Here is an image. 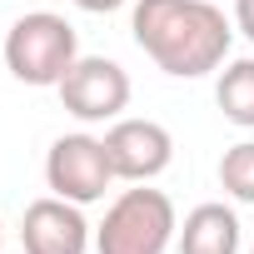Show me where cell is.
Returning a JSON list of instances; mask_svg holds the SVG:
<instances>
[{
	"instance_id": "7",
	"label": "cell",
	"mask_w": 254,
	"mask_h": 254,
	"mask_svg": "<svg viewBox=\"0 0 254 254\" xmlns=\"http://www.w3.org/2000/svg\"><path fill=\"white\" fill-rule=\"evenodd\" d=\"M20 244H25V254H90L95 229L85 219V204L45 194V199L25 204V214H20Z\"/></svg>"
},
{
	"instance_id": "4",
	"label": "cell",
	"mask_w": 254,
	"mask_h": 254,
	"mask_svg": "<svg viewBox=\"0 0 254 254\" xmlns=\"http://www.w3.org/2000/svg\"><path fill=\"white\" fill-rule=\"evenodd\" d=\"M45 185L50 194L70 199V204H95L105 199V190L115 185V165L105 150V135H60L45 155Z\"/></svg>"
},
{
	"instance_id": "2",
	"label": "cell",
	"mask_w": 254,
	"mask_h": 254,
	"mask_svg": "<svg viewBox=\"0 0 254 254\" xmlns=\"http://www.w3.org/2000/svg\"><path fill=\"white\" fill-rule=\"evenodd\" d=\"M180 234L175 199L150 185L120 190L95 224V254H165Z\"/></svg>"
},
{
	"instance_id": "1",
	"label": "cell",
	"mask_w": 254,
	"mask_h": 254,
	"mask_svg": "<svg viewBox=\"0 0 254 254\" xmlns=\"http://www.w3.org/2000/svg\"><path fill=\"white\" fill-rule=\"evenodd\" d=\"M130 35L175 80H199L219 70L234 45V25L214 0H135Z\"/></svg>"
},
{
	"instance_id": "8",
	"label": "cell",
	"mask_w": 254,
	"mask_h": 254,
	"mask_svg": "<svg viewBox=\"0 0 254 254\" xmlns=\"http://www.w3.org/2000/svg\"><path fill=\"white\" fill-rule=\"evenodd\" d=\"M175 249L180 254H239V214L219 199L194 204L175 234Z\"/></svg>"
},
{
	"instance_id": "9",
	"label": "cell",
	"mask_w": 254,
	"mask_h": 254,
	"mask_svg": "<svg viewBox=\"0 0 254 254\" xmlns=\"http://www.w3.org/2000/svg\"><path fill=\"white\" fill-rule=\"evenodd\" d=\"M214 105L229 125L239 130H254V55L244 60H224L219 80H214Z\"/></svg>"
},
{
	"instance_id": "11",
	"label": "cell",
	"mask_w": 254,
	"mask_h": 254,
	"mask_svg": "<svg viewBox=\"0 0 254 254\" xmlns=\"http://www.w3.org/2000/svg\"><path fill=\"white\" fill-rule=\"evenodd\" d=\"M234 30L254 45V0H234Z\"/></svg>"
},
{
	"instance_id": "12",
	"label": "cell",
	"mask_w": 254,
	"mask_h": 254,
	"mask_svg": "<svg viewBox=\"0 0 254 254\" xmlns=\"http://www.w3.org/2000/svg\"><path fill=\"white\" fill-rule=\"evenodd\" d=\"M80 10H90V15H110V10H120V5H130V0H75Z\"/></svg>"
},
{
	"instance_id": "6",
	"label": "cell",
	"mask_w": 254,
	"mask_h": 254,
	"mask_svg": "<svg viewBox=\"0 0 254 254\" xmlns=\"http://www.w3.org/2000/svg\"><path fill=\"white\" fill-rule=\"evenodd\" d=\"M105 150H110V165H115V180L125 185H150L170 170L175 160V135L165 130L160 120H110L105 130Z\"/></svg>"
},
{
	"instance_id": "5",
	"label": "cell",
	"mask_w": 254,
	"mask_h": 254,
	"mask_svg": "<svg viewBox=\"0 0 254 254\" xmlns=\"http://www.w3.org/2000/svg\"><path fill=\"white\" fill-rule=\"evenodd\" d=\"M55 90H60V105L80 125L120 120L125 105H130V75H125V65L110 60V55H80Z\"/></svg>"
},
{
	"instance_id": "13",
	"label": "cell",
	"mask_w": 254,
	"mask_h": 254,
	"mask_svg": "<svg viewBox=\"0 0 254 254\" xmlns=\"http://www.w3.org/2000/svg\"><path fill=\"white\" fill-rule=\"evenodd\" d=\"M0 244H5V224H0Z\"/></svg>"
},
{
	"instance_id": "10",
	"label": "cell",
	"mask_w": 254,
	"mask_h": 254,
	"mask_svg": "<svg viewBox=\"0 0 254 254\" xmlns=\"http://www.w3.org/2000/svg\"><path fill=\"white\" fill-rule=\"evenodd\" d=\"M219 185L234 204H254V140H239L219 155Z\"/></svg>"
},
{
	"instance_id": "14",
	"label": "cell",
	"mask_w": 254,
	"mask_h": 254,
	"mask_svg": "<svg viewBox=\"0 0 254 254\" xmlns=\"http://www.w3.org/2000/svg\"><path fill=\"white\" fill-rule=\"evenodd\" d=\"M249 254H254V244H249Z\"/></svg>"
},
{
	"instance_id": "3",
	"label": "cell",
	"mask_w": 254,
	"mask_h": 254,
	"mask_svg": "<svg viewBox=\"0 0 254 254\" xmlns=\"http://www.w3.org/2000/svg\"><path fill=\"white\" fill-rule=\"evenodd\" d=\"M80 60V35L65 15L55 10H30L20 15L10 30H5V70L20 80V85H35V90H55L70 65Z\"/></svg>"
}]
</instances>
